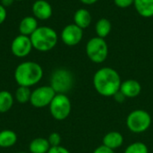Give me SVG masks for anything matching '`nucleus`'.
I'll return each instance as SVG.
<instances>
[{"mask_svg": "<svg viewBox=\"0 0 153 153\" xmlns=\"http://www.w3.org/2000/svg\"><path fill=\"white\" fill-rule=\"evenodd\" d=\"M74 24L80 27L81 29H86L90 26L91 22V13L85 9V8H81L78 9L74 15Z\"/></svg>", "mask_w": 153, "mask_h": 153, "instance_id": "15", "label": "nucleus"}, {"mask_svg": "<svg viewBox=\"0 0 153 153\" xmlns=\"http://www.w3.org/2000/svg\"><path fill=\"white\" fill-rule=\"evenodd\" d=\"M17 153H28V152H17Z\"/></svg>", "mask_w": 153, "mask_h": 153, "instance_id": "32", "label": "nucleus"}, {"mask_svg": "<svg viewBox=\"0 0 153 153\" xmlns=\"http://www.w3.org/2000/svg\"><path fill=\"white\" fill-rule=\"evenodd\" d=\"M17 142V134L13 130L5 129L0 132V148H11Z\"/></svg>", "mask_w": 153, "mask_h": 153, "instance_id": "18", "label": "nucleus"}, {"mask_svg": "<svg viewBox=\"0 0 153 153\" xmlns=\"http://www.w3.org/2000/svg\"><path fill=\"white\" fill-rule=\"evenodd\" d=\"M103 145L115 151L120 148L124 143V137L123 135L117 131H111L105 134L102 140Z\"/></svg>", "mask_w": 153, "mask_h": 153, "instance_id": "13", "label": "nucleus"}, {"mask_svg": "<svg viewBox=\"0 0 153 153\" xmlns=\"http://www.w3.org/2000/svg\"><path fill=\"white\" fill-rule=\"evenodd\" d=\"M93 86L103 97H113L120 90L121 78L119 74L111 67L99 69L93 76Z\"/></svg>", "mask_w": 153, "mask_h": 153, "instance_id": "1", "label": "nucleus"}, {"mask_svg": "<svg viewBox=\"0 0 153 153\" xmlns=\"http://www.w3.org/2000/svg\"><path fill=\"white\" fill-rule=\"evenodd\" d=\"M86 55L89 59L96 64L103 63L108 55V47L104 39L94 37L86 44Z\"/></svg>", "mask_w": 153, "mask_h": 153, "instance_id": "6", "label": "nucleus"}, {"mask_svg": "<svg viewBox=\"0 0 153 153\" xmlns=\"http://www.w3.org/2000/svg\"><path fill=\"white\" fill-rule=\"evenodd\" d=\"M82 36H83L82 29H81L74 23L66 25L61 32L62 41L65 45L70 47L78 45L82 41Z\"/></svg>", "mask_w": 153, "mask_h": 153, "instance_id": "10", "label": "nucleus"}, {"mask_svg": "<svg viewBox=\"0 0 153 153\" xmlns=\"http://www.w3.org/2000/svg\"><path fill=\"white\" fill-rule=\"evenodd\" d=\"M6 8L4 7L1 4H0V25L5 21L6 19Z\"/></svg>", "mask_w": 153, "mask_h": 153, "instance_id": "27", "label": "nucleus"}, {"mask_svg": "<svg viewBox=\"0 0 153 153\" xmlns=\"http://www.w3.org/2000/svg\"><path fill=\"white\" fill-rule=\"evenodd\" d=\"M30 95L31 91L29 87H24V86H19L15 91V100L17 102L21 104H25L30 102Z\"/></svg>", "mask_w": 153, "mask_h": 153, "instance_id": "21", "label": "nucleus"}, {"mask_svg": "<svg viewBox=\"0 0 153 153\" xmlns=\"http://www.w3.org/2000/svg\"><path fill=\"white\" fill-rule=\"evenodd\" d=\"M15 1H23V0H15Z\"/></svg>", "mask_w": 153, "mask_h": 153, "instance_id": "31", "label": "nucleus"}, {"mask_svg": "<svg viewBox=\"0 0 153 153\" xmlns=\"http://www.w3.org/2000/svg\"><path fill=\"white\" fill-rule=\"evenodd\" d=\"M119 91L124 94L126 98L133 99L140 95L142 91V86L138 81L134 79H129L121 82Z\"/></svg>", "mask_w": 153, "mask_h": 153, "instance_id": "12", "label": "nucleus"}, {"mask_svg": "<svg viewBox=\"0 0 153 153\" xmlns=\"http://www.w3.org/2000/svg\"><path fill=\"white\" fill-rule=\"evenodd\" d=\"M50 144L46 138L38 137L33 139L29 146L30 153H48L50 149Z\"/></svg>", "mask_w": 153, "mask_h": 153, "instance_id": "17", "label": "nucleus"}, {"mask_svg": "<svg viewBox=\"0 0 153 153\" xmlns=\"http://www.w3.org/2000/svg\"><path fill=\"white\" fill-rule=\"evenodd\" d=\"M134 0H114L115 4L119 8H128L134 4Z\"/></svg>", "mask_w": 153, "mask_h": 153, "instance_id": "24", "label": "nucleus"}, {"mask_svg": "<svg viewBox=\"0 0 153 153\" xmlns=\"http://www.w3.org/2000/svg\"><path fill=\"white\" fill-rule=\"evenodd\" d=\"M56 94V91L52 89L50 85L38 87L31 91L30 103L33 107L38 108H45L47 106H49Z\"/></svg>", "mask_w": 153, "mask_h": 153, "instance_id": "8", "label": "nucleus"}, {"mask_svg": "<svg viewBox=\"0 0 153 153\" xmlns=\"http://www.w3.org/2000/svg\"><path fill=\"white\" fill-rule=\"evenodd\" d=\"M38 27V21L34 16H26L19 24V31L22 35L30 37Z\"/></svg>", "mask_w": 153, "mask_h": 153, "instance_id": "14", "label": "nucleus"}, {"mask_svg": "<svg viewBox=\"0 0 153 153\" xmlns=\"http://www.w3.org/2000/svg\"><path fill=\"white\" fill-rule=\"evenodd\" d=\"M111 29H112V24L110 21L107 18L100 19L95 25V30L98 37L102 39L106 38L110 33Z\"/></svg>", "mask_w": 153, "mask_h": 153, "instance_id": "19", "label": "nucleus"}, {"mask_svg": "<svg viewBox=\"0 0 153 153\" xmlns=\"http://www.w3.org/2000/svg\"><path fill=\"white\" fill-rule=\"evenodd\" d=\"M33 48L30 38L25 35H18L11 43V51L16 57L27 56Z\"/></svg>", "mask_w": 153, "mask_h": 153, "instance_id": "9", "label": "nucleus"}, {"mask_svg": "<svg viewBox=\"0 0 153 153\" xmlns=\"http://www.w3.org/2000/svg\"><path fill=\"white\" fill-rule=\"evenodd\" d=\"M33 48L40 52L53 49L58 40L56 30L48 26H40L30 36Z\"/></svg>", "mask_w": 153, "mask_h": 153, "instance_id": "3", "label": "nucleus"}, {"mask_svg": "<svg viewBox=\"0 0 153 153\" xmlns=\"http://www.w3.org/2000/svg\"><path fill=\"white\" fill-rule=\"evenodd\" d=\"M82 4H95L98 0H80Z\"/></svg>", "mask_w": 153, "mask_h": 153, "instance_id": "30", "label": "nucleus"}, {"mask_svg": "<svg viewBox=\"0 0 153 153\" xmlns=\"http://www.w3.org/2000/svg\"><path fill=\"white\" fill-rule=\"evenodd\" d=\"M48 153H70V152L66 148L59 145V146L50 147V149L48 152Z\"/></svg>", "mask_w": 153, "mask_h": 153, "instance_id": "25", "label": "nucleus"}, {"mask_svg": "<svg viewBox=\"0 0 153 153\" xmlns=\"http://www.w3.org/2000/svg\"><path fill=\"white\" fill-rule=\"evenodd\" d=\"M124 153H149V150L145 143L142 142H136L128 145Z\"/></svg>", "mask_w": 153, "mask_h": 153, "instance_id": "22", "label": "nucleus"}, {"mask_svg": "<svg viewBox=\"0 0 153 153\" xmlns=\"http://www.w3.org/2000/svg\"><path fill=\"white\" fill-rule=\"evenodd\" d=\"M152 125L151 115L143 109H135L126 117L127 128L134 134L146 132Z\"/></svg>", "mask_w": 153, "mask_h": 153, "instance_id": "5", "label": "nucleus"}, {"mask_svg": "<svg viewBox=\"0 0 153 153\" xmlns=\"http://www.w3.org/2000/svg\"><path fill=\"white\" fill-rule=\"evenodd\" d=\"M15 0H1V4L4 6V7H9L13 4V3L14 2Z\"/></svg>", "mask_w": 153, "mask_h": 153, "instance_id": "29", "label": "nucleus"}, {"mask_svg": "<svg viewBox=\"0 0 153 153\" xmlns=\"http://www.w3.org/2000/svg\"><path fill=\"white\" fill-rule=\"evenodd\" d=\"M13 105V96L8 91H0V113H6Z\"/></svg>", "mask_w": 153, "mask_h": 153, "instance_id": "20", "label": "nucleus"}, {"mask_svg": "<svg viewBox=\"0 0 153 153\" xmlns=\"http://www.w3.org/2000/svg\"><path fill=\"white\" fill-rule=\"evenodd\" d=\"M71 100L66 94H56L49 104V112L51 116L58 121L66 119L71 113Z\"/></svg>", "mask_w": 153, "mask_h": 153, "instance_id": "7", "label": "nucleus"}, {"mask_svg": "<svg viewBox=\"0 0 153 153\" xmlns=\"http://www.w3.org/2000/svg\"><path fill=\"white\" fill-rule=\"evenodd\" d=\"M32 14L37 20L45 21L52 16L53 9L51 4L46 0H37L31 7Z\"/></svg>", "mask_w": 153, "mask_h": 153, "instance_id": "11", "label": "nucleus"}, {"mask_svg": "<svg viewBox=\"0 0 153 153\" xmlns=\"http://www.w3.org/2000/svg\"><path fill=\"white\" fill-rule=\"evenodd\" d=\"M113 97H114V99H115L117 102H119V103H122V102L126 99V98L124 96V94H123L120 91H117V92Z\"/></svg>", "mask_w": 153, "mask_h": 153, "instance_id": "28", "label": "nucleus"}, {"mask_svg": "<svg viewBox=\"0 0 153 153\" xmlns=\"http://www.w3.org/2000/svg\"><path fill=\"white\" fill-rule=\"evenodd\" d=\"M92 153H115V151H113L102 144V145L97 147Z\"/></svg>", "mask_w": 153, "mask_h": 153, "instance_id": "26", "label": "nucleus"}, {"mask_svg": "<svg viewBox=\"0 0 153 153\" xmlns=\"http://www.w3.org/2000/svg\"><path fill=\"white\" fill-rule=\"evenodd\" d=\"M74 85V75L65 68L55 70L50 78V86L56 94H66Z\"/></svg>", "mask_w": 153, "mask_h": 153, "instance_id": "4", "label": "nucleus"}, {"mask_svg": "<svg viewBox=\"0 0 153 153\" xmlns=\"http://www.w3.org/2000/svg\"><path fill=\"white\" fill-rule=\"evenodd\" d=\"M48 141L50 144L51 147H55V146H59L61 143V136L58 133L54 132L52 134H49Z\"/></svg>", "mask_w": 153, "mask_h": 153, "instance_id": "23", "label": "nucleus"}, {"mask_svg": "<svg viewBox=\"0 0 153 153\" xmlns=\"http://www.w3.org/2000/svg\"><path fill=\"white\" fill-rule=\"evenodd\" d=\"M134 4L141 16L145 18L153 16V0H134Z\"/></svg>", "mask_w": 153, "mask_h": 153, "instance_id": "16", "label": "nucleus"}, {"mask_svg": "<svg viewBox=\"0 0 153 153\" xmlns=\"http://www.w3.org/2000/svg\"><path fill=\"white\" fill-rule=\"evenodd\" d=\"M13 75L19 86L30 88L40 82L43 77V69L36 62L26 61L17 65Z\"/></svg>", "mask_w": 153, "mask_h": 153, "instance_id": "2", "label": "nucleus"}]
</instances>
